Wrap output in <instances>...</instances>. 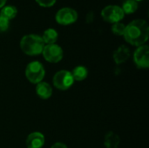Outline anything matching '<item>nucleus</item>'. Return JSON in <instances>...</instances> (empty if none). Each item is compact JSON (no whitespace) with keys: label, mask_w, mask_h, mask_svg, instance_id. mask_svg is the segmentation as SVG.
I'll use <instances>...</instances> for the list:
<instances>
[{"label":"nucleus","mask_w":149,"mask_h":148,"mask_svg":"<svg viewBox=\"0 0 149 148\" xmlns=\"http://www.w3.org/2000/svg\"><path fill=\"white\" fill-rule=\"evenodd\" d=\"M125 40L134 46H141L147 43L149 38V25L144 19H134L126 25L123 34Z\"/></svg>","instance_id":"f257e3e1"},{"label":"nucleus","mask_w":149,"mask_h":148,"mask_svg":"<svg viewBox=\"0 0 149 148\" xmlns=\"http://www.w3.org/2000/svg\"><path fill=\"white\" fill-rule=\"evenodd\" d=\"M45 43L39 35L27 34L20 40V48L22 51L29 56H37L42 53Z\"/></svg>","instance_id":"f03ea898"},{"label":"nucleus","mask_w":149,"mask_h":148,"mask_svg":"<svg viewBox=\"0 0 149 148\" xmlns=\"http://www.w3.org/2000/svg\"><path fill=\"white\" fill-rule=\"evenodd\" d=\"M45 76V67L39 61H31L27 65L25 68V77L31 83L38 84L42 82Z\"/></svg>","instance_id":"7ed1b4c3"},{"label":"nucleus","mask_w":149,"mask_h":148,"mask_svg":"<svg viewBox=\"0 0 149 148\" xmlns=\"http://www.w3.org/2000/svg\"><path fill=\"white\" fill-rule=\"evenodd\" d=\"M101 17L106 22L110 24H115L120 22L124 18L125 14L120 6L110 4L102 9Z\"/></svg>","instance_id":"20e7f679"},{"label":"nucleus","mask_w":149,"mask_h":148,"mask_svg":"<svg viewBox=\"0 0 149 148\" xmlns=\"http://www.w3.org/2000/svg\"><path fill=\"white\" fill-rule=\"evenodd\" d=\"M54 86L61 91L68 90L74 83V79L71 72L66 70H61L55 73L52 79Z\"/></svg>","instance_id":"39448f33"},{"label":"nucleus","mask_w":149,"mask_h":148,"mask_svg":"<svg viewBox=\"0 0 149 148\" xmlns=\"http://www.w3.org/2000/svg\"><path fill=\"white\" fill-rule=\"evenodd\" d=\"M79 15L76 10L70 7H64L59 9L56 15L55 20L60 25H70L78 20Z\"/></svg>","instance_id":"423d86ee"},{"label":"nucleus","mask_w":149,"mask_h":148,"mask_svg":"<svg viewBox=\"0 0 149 148\" xmlns=\"http://www.w3.org/2000/svg\"><path fill=\"white\" fill-rule=\"evenodd\" d=\"M44 58L49 63H58L62 60L64 51L61 46L57 44H45L42 51Z\"/></svg>","instance_id":"0eeeda50"},{"label":"nucleus","mask_w":149,"mask_h":148,"mask_svg":"<svg viewBox=\"0 0 149 148\" xmlns=\"http://www.w3.org/2000/svg\"><path fill=\"white\" fill-rule=\"evenodd\" d=\"M134 62L139 68H148L149 67V47L148 44H143L134 51Z\"/></svg>","instance_id":"6e6552de"},{"label":"nucleus","mask_w":149,"mask_h":148,"mask_svg":"<svg viewBox=\"0 0 149 148\" xmlns=\"http://www.w3.org/2000/svg\"><path fill=\"white\" fill-rule=\"evenodd\" d=\"M45 136L40 132L31 133L26 138L27 148H42L45 145Z\"/></svg>","instance_id":"1a4fd4ad"},{"label":"nucleus","mask_w":149,"mask_h":148,"mask_svg":"<svg viewBox=\"0 0 149 148\" xmlns=\"http://www.w3.org/2000/svg\"><path fill=\"white\" fill-rule=\"evenodd\" d=\"M130 55H131L130 49L127 45L122 44V45L119 46L114 51L113 55V58L114 62L117 65H120V64L125 63L130 58Z\"/></svg>","instance_id":"9d476101"},{"label":"nucleus","mask_w":149,"mask_h":148,"mask_svg":"<svg viewBox=\"0 0 149 148\" xmlns=\"http://www.w3.org/2000/svg\"><path fill=\"white\" fill-rule=\"evenodd\" d=\"M36 93L42 99H48L52 95V88L47 82H39L36 85Z\"/></svg>","instance_id":"9b49d317"},{"label":"nucleus","mask_w":149,"mask_h":148,"mask_svg":"<svg viewBox=\"0 0 149 148\" xmlns=\"http://www.w3.org/2000/svg\"><path fill=\"white\" fill-rule=\"evenodd\" d=\"M120 143V137L113 132H108L107 133L105 136V147L106 148H119Z\"/></svg>","instance_id":"f8f14e48"},{"label":"nucleus","mask_w":149,"mask_h":148,"mask_svg":"<svg viewBox=\"0 0 149 148\" xmlns=\"http://www.w3.org/2000/svg\"><path fill=\"white\" fill-rule=\"evenodd\" d=\"M41 38L45 44H55L57 42L58 38V33L55 29L48 28L43 32V35L41 36Z\"/></svg>","instance_id":"ddd939ff"},{"label":"nucleus","mask_w":149,"mask_h":148,"mask_svg":"<svg viewBox=\"0 0 149 148\" xmlns=\"http://www.w3.org/2000/svg\"><path fill=\"white\" fill-rule=\"evenodd\" d=\"M71 73L74 81H83L88 76V70L83 65H78L72 70Z\"/></svg>","instance_id":"4468645a"},{"label":"nucleus","mask_w":149,"mask_h":148,"mask_svg":"<svg viewBox=\"0 0 149 148\" xmlns=\"http://www.w3.org/2000/svg\"><path fill=\"white\" fill-rule=\"evenodd\" d=\"M17 15V9L14 5H4L3 8L0 9V16L7 18L8 20H11L15 18Z\"/></svg>","instance_id":"2eb2a0df"},{"label":"nucleus","mask_w":149,"mask_h":148,"mask_svg":"<svg viewBox=\"0 0 149 148\" xmlns=\"http://www.w3.org/2000/svg\"><path fill=\"white\" fill-rule=\"evenodd\" d=\"M120 7L125 15H131L138 10L139 4L134 0H125Z\"/></svg>","instance_id":"dca6fc26"},{"label":"nucleus","mask_w":149,"mask_h":148,"mask_svg":"<svg viewBox=\"0 0 149 148\" xmlns=\"http://www.w3.org/2000/svg\"><path fill=\"white\" fill-rule=\"evenodd\" d=\"M125 29H126V24H124L121 22L113 24L112 28H111L112 32L117 36H123V34L125 32Z\"/></svg>","instance_id":"f3484780"},{"label":"nucleus","mask_w":149,"mask_h":148,"mask_svg":"<svg viewBox=\"0 0 149 148\" xmlns=\"http://www.w3.org/2000/svg\"><path fill=\"white\" fill-rule=\"evenodd\" d=\"M10 27V20L0 16V32L6 31Z\"/></svg>","instance_id":"a211bd4d"},{"label":"nucleus","mask_w":149,"mask_h":148,"mask_svg":"<svg viewBox=\"0 0 149 148\" xmlns=\"http://www.w3.org/2000/svg\"><path fill=\"white\" fill-rule=\"evenodd\" d=\"M36 3L41 6V7H44V8H49V7H52L53 6L57 0H35Z\"/></svg>","instance_id":"6ab92c4d"},{"label":"nucleus","mask_w":149,"mask_h":148,"mask_svg":"<svg viewBox=\"0 0 149 148\" xmlns=\"http://www.w3.org/2000/svg\"><path fill=\"white\" fill-rule=\"evenodd\" d=\"M93 19H94V13L93 11L88 12L87 15H86V22L87 23H91V22L93 21Z\"/></svg>","instance_id":"aec40b11"},{"label":"nucleus","mask_w":149,"mask_h":148,"mask_svg":"<svg viewBox=\"0 0 149 148\" xmlns=\"http://www.w3.org/2000/svg\"><path fill=\"white\" fill-rule=\"evenodd\" d=\"M51 148H67V146L62 142H56L55 144H53Z\"/></svg>","instance_id":"412c9836"},{"label":"nucleus","mask_w":149,"mask_h":148,"mask_svg":"<svg viewBox=\"0 0 149 148\" xmlns=\"http://www.w3.org/2000/svg\"><path fill=\"white\" fill-rule=\"evenodd\" d=\"M7 0H0V9L3 8L5 4H6Z\"/></svg>","instance_id":"4be33fe9"},{"label":"nucleus","mask_w":149,"mask_h":148,"mask_svg":"<svg viewBox=\"0 0 149 148\" xmlns=\"http://www.w3.org/2000/svg\"><path fill=\"white\" fill-rule=\"evenodd\" d=\"M134 1H136V2H140V1H142V0H134Z\"/></svg>","instance_id":"5701e85b"}]
</instances>
